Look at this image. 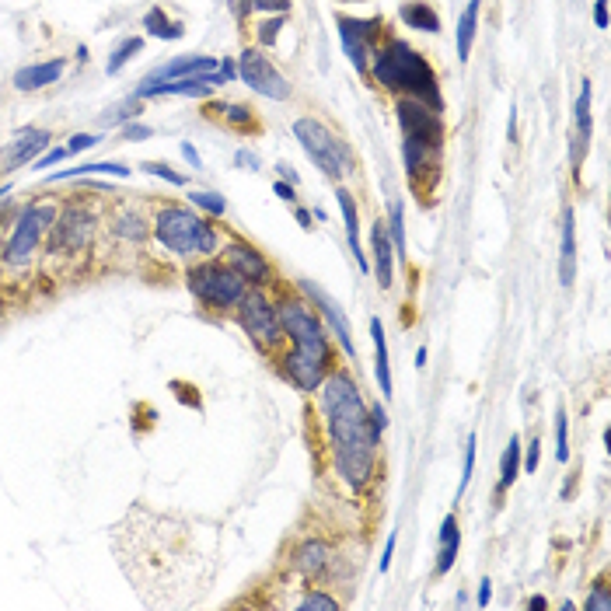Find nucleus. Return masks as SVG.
<instances>
[{"instance_id": "obj_9", "label": "nucleus", "mask_w": 611, "mask_h": 611, "mask_svg": "<svg viewBox=\"0 0 611 611\" xmlns=\"http://www.w3.org/2000/svg\"><path fill=\"white\" fill-rule=\"evenodd\" d=\"M234 322L241 325V332L248 336V343L273 360L283 350V329H280V311H276V297L262 287H248V294L241 297V304L234 308Z\"/></svg>"}, {"instance_id": "obj_18", "label": "nucleus", "mask_w": 611, "mask_h": 611, "mask_svg": "<svg viewBox=\"0 0 611 611\" xmlns=\"http://www.w3.org/2000/svg\"><path fill=\"white\" fill-rule=\"evenodd\" d=\"M395 245H392V234H388L385 220H374L371 224V269H374V280H378L381 290H392L395 287Z\"/></svg>"}, {"instance_id": "obj_2", "label": "nucleus", "mask_w": 611, "mask_h": 611, "mask_svg": "<svg viewBox=\"0 0 611 611\" xmlns=\"http://www.w3.org/2000/svg\"><path fill=\"white\" fill-rule=\"evenodd\" d=\"M276 311H280L283 329V350L273 357L276 371L297 392H318L325 374L336 367V343H332L329 329H325L318 311L311 308V301L297 287H287L276 297Z\"/></svg>"}, {"instance_id": "obj_6", "label": "nucleus", "mask_w": 611, "mask_h": 611, "mask_svg": "<svg viewBox=\"0 0 611 611\" xmlns=\"http://www.w3.org/2000/svg\"><path fill=\"white\" fill-rule=\"evenodd\" d=\"M56 213H60V200L46 196V200H28L7 220L0 238V276H25L28 269H35Z\"/></svg>"}, {"instance_id": "obj_7", "label": "nucleus", "mask_w": 611, "mask_h": 611, "mask_svg": "<svg viewBox=\"0 0 611 611\" xmlns=\"http://www.w3.org/2000/svg\"><path fill=\"white\" fill-rule=\"evenodd\" d=\"M182 276H186V287L193 294V301L200 304L206 315L231 318L234 308L241 304V297L248 294V283L220 255L186 262V273Z\"/></svg>"}, {"instance_id": "obj_40", "label": "nucleus", "mask_w": 611, "mask_h": 611, "mask_svg": "<svg viewBox=\"0 0 611 611\" xmlns=\"http://www.w3.org/2000/svg\"><path fill=\"white\" fill-rule=\"evenodd\" d=\"M475 451H479V440H475V433L468 437L465 444V465H461V482H458V500L465 496L468 482H472V468H475Z\"/></svg>"}, {"instance_id": "obj_4", "label": "nucleus", "mask_w": 611, "mask_h": 611, "mask_svg": "<svg viewBox=\"0 0 611 611\" xmlns=\"http://www.w3.org/2000/svg\"><path fill=\"white\" fill-rule=\"evenodd\" d=\"M151 241L165 259L196 262L220 252L224 227L213 224L210 217H203L196 206L168 200V203H154L151 210Z\"/></svg>"}, {"instance_id": "obj_30", "label": "nucleus", "mask_w": 611, "mask_h": 611, "mask_svg": "<svg viewBox=\"0 0 611 611\" xmlns=\"http://www.w3.org/2000/svg\"><path fill=\"white\" fill-rule=\"evenodd\" d=\"M517 472H521V437H514L507 444V451H503V461H500V486H496V493H507L510 486L517 482Z\"/></svg>"}, {"instance_id": "obj_47", "label": "nucleus", "mask_w": 611, "mask_h": 611, "mask_svg": "<svg viewBox=\"0 0 611 611\" xmlns=\"http://www.w3.org/2000/svg\"><path fill=\"white\" fill-rule=\"evenodd\" d=\"M179 151H182V158H186V161H189V165H193V168H196V172H200V168H203V158H200V151H196V147H193V144H182V147H179Z\"/></svg>"}, {"instance_id": "obj_22", "label": "nucleus", "mask_w": 611, "mask_h": 611, "mask_svg": "<svg viewBox=\"0 0 611 611\" xmlns=\"http://www.w3.org/2000/svg\"><path fill=\"white\" fill-rule=\"evenodd\" d=\"M336 203H339V210H343L346 241H350L353 259H357V266L364 269V273H371V259H367L364 245H360V206H357V200H353L350 189H336Z\"/></svg>"}, {"instance_id": "obj_43", "label": "nucleus", "mask_w": 611, "mask_h": 611, "mask_svg": "<svg viewBox=\"0 0 611 611\" xmlns=\"http://www.w3.org/2000/svg\"><path fill=\"white\" fill-rule=\"evenodd\" d=\"M95 144H102V140H98L95 133H74V137L67 140V151H70V154H81V151H91Z\"/></svg>"}, {"instance_id": "obj_35", "label": "nucleus", "mask_w": 611, "mask_h": 611, "mask_svg": "<svg viewBox=\"0 0 611 611\" xmlns=\"http://www.w3.org/2000/svg\"><path fill=\"white\" fill-rule=\"evenodd\" d=\"M556 461L559 465H566V461H570V419H566V409L559 406V412H556Z\"/></svg>"}, {"instance_id": "obj_32", "label": "nucleus", "mask_w": 611, "mask_h": 611, "mask_svg": "<svg viewBox=\"0 0 611 611\" xmlns=\"http://www.w3.org/2000/svg\"><path fill=\"white\" fill-rule=\"evenodd\" d=\"M140 53H144V35H130V39H123L116 49H112L105 70H109V74H119V70H123L126 63H130L133 56H140Z\"/></svg>"}, {"instance_id": "obj_55", "label": "nucleus", "mask_w": 611, "mask_h": 611, "mask_svg": "<svg viewBox=\"0 0 611 611\" xmlns=\"http://www.w3.org/2000/svg\"><path fill=\"white\" fill-rule=\"evenodd\" d=\"M426 357H430V353H426V346H419V350H416V367H426Z\"/></svg>"}, {"instance_id": "obj_48", "label": "nucleus", "mask_w": 611, "mask_h": 611, "mask_svg": "<svg viewBox=\"0 0 611 611\" xmlns=\"http://www.w3.org/2000/svg\"><path fill=\"white\" fill-rule=\"evenodd\" d=\"M294 217H297V224H301L304 231H311V227H315V213L304 210V206H294Z\"/></svg>"}, {"instance_id": "obj_41", "label": "nucleus", "mask_w": 611, "mask_h": 611, "mask_svg": "<svg viewBox=\"0 0 611 611\" xmlns=\"http://www.w3.org/2000/svg\"><path fill=\"white\" fill-rule=\"evenodd\" d=\"M63 158H70V151H67V144L63 147H49V151H42L39 158L32 161V172H46V168H53V165H60Z\"/></svg>"}, {"instance_id": "obj_54", "label": "nucleus", "mask_w": 611, "mask_h": 611, "mask_svg": "<svg viewBox=\"0 0 611 611\" xmlns=\"http://www.w3.org/2000/svg\"><path fill=\"white\" fill-rule=\"evenodd\" d=\"M528 608H538V611H542V608H549V601H545L542 594H535V598L528 601Z\"/></svg>"}, {"instance_id": "obj_44", "label": "nucleus", "mask_w": 611, "mask_h": 611, "mask_svg": "<svg viewBox=\"0 0 611 611\" xmlns=\"http://www.w3.org/2000/svg\"><path fill=\"white\" fill-rule=\"evenodd\" d=\"M151 126L147 123H130V126H123V130H119V137L123 140H130V144H137V140H151Z\"/></svg>"}, {"instance_id": "obj_39", "label": "nucleus", "mask_w": 611, "mask_h": 611, "mask_svg": "<svg viewBox=\"0 0 611 611\" xmlns=\"http://www.w3.org/2000/svg\"><path fill=\"white\" fill-rule=\"evenodd\" d=\"M283 21H287V14H273V18H266L255 25V39H259V46H273L276 35H280V28H283Z\"/></svg>"}, {"instance_id": "obj_13", "label": "nucleus", "mask_w": 611, "mask_h": 611, "mask_svg": "<svg viewBox=\"0 0 611 611\" xmlns=\"http://www.w3.org/2000/svg\"><path fill=\"white\" fill-rule=\"evenodd\" d=\"M336 28H339V39H343V49H346V56H350L353 70H357L360 77H367L374 49H378V42L388 35L385 18H346V14H339Z\"/></svg>"}, {"instance_id": "obj_37", "label": "nucleus", "mask_w": 611, "mask_h": 611, "mask_svg": "<svg viewBox=\"0 0 611 611\" xmlns=\"http://www.w3.org/2000/svg\"><path fill=\"white\" fill-rule=\"evenodd\" d=\"M238 14H252V11H262V14H287L290 11V0H234Z\"/></svg>"}, {"instance_id": "obj_33", "label": "nucleus", "mask_w": 611, "mask_h": 611, "mask_svg": "<svg viewBox=\"0 0 611 611\" xmlns=\"http://www.w3.org/2000/svg\"><path fill=\"white\" fill-rule=\"evenodd\" d=\"M385 224H388V234H392L395 259H406V210H402V203H392Z\"/></svg>"}, {"instance_id": "obj_10", "label": "nucleus", "mask_w": 611, "mask_h": 611, "mask_svg": "<svg viewBox=\"0 0 611 611\" xmlns=\"http://www.w3.org/2000/svg\"><path fill=\"white\" fill-rule=\"evenodd\" d=\"M147 238H151V213H147V206L140 200L112 196V203H105L102 210V241H109L123 255H140Z\"/></svg>"}, {"instance_id": "obj_36", "label": "nucleus", "mask_w": 611, "mask_h": 611, "mask_svg": "<svg viewBox=\"0 0 611 611\" xmlns=\"http://www.w3.org/2000/svg\"><path fill=\"white\" fill-rule=\"evenodd\" d=\"M297 608H308V611H336L343 608V601L332 598V594L318 591V587H308V594H304L301 601H297Z\"/></svg>"}, {"instance_id": "obj_16", "label": "nucleus", "mask_w": 611, "mask_h": 611, "mask_svg": "<svg viewBox=\"0 0 611 611\" xmlns=\"http://www.w3.org/2000/svg\"><path fill=\"white\" fill-rule=\"evenodd\" d=\"M332 563H336V549H332L329 538H301V542L294 545V552H290V566H294L297 577H304L311 584V580H325L332 570Z\"/></svg>"}, {"instance_id": "obj_25", "label": "nucleus", "mask_w": 611, "mask_h": 611, "mask_svg": "<svg viewBox=\"0 0 611 611\" xmlns=\"http://www.w3.org/2000/svg\"><path fill=\"white\" fill-rule=\"evenodd\" d=\"M371 336H374V374H378V388L385 399H392V364H388V339L381 318H371Z\"/></svg>"}, {"instance_id": "obj_14", "label": "nucleus", "mask_w": 611, "mask_h": 611, "mask_svg": "<svg viewBox=\"0 0 611 611\" xmlns=\"http://www.w3.org/2000/svg\"><path fill=\"white\" fill-rule=\"evenodd\" d=\"M238 81H245L255 95L269 98V102H287L294 95L290 81L273 67V60L262 49H252V46H245L238 56Z\"/></svg>"}, {"instance_id": "obj_5", "label": "nucleus", "mask_w": 611, "mask_h": 611, "mask_svg": "<svg viewBox=\"0 0 611 611\" xmlns=\"http://www.w3.org/2000/svg\"><path fill=\"white\" fill-rule=\"evenodd\" d=\"M102 210L95 196L70 193L60 200L49 238L42 245V262H84L88 255L98 252L102 245Z\"/></svg>"}, {"instance_id": "obj_38", "label": "nucleus", "mask_w": 611, "mask_h": 611, "mask_svg": "<svg viewBox=\"0 0 611 611\" xmlns=\"http://www.w3.org/2000/svg\"><path fill=\"white\" fill-rule=\"evenodd\" d=\"M140 172H147V175H154V179H161V182H168V186H186V175H179V172H172V168L165 165V161H144L140 165Z\"/></svg>"}, {"instance_id": "obj_1", "label": "nucleus", "mask_w": 611, "mask_h": 611, "mask_svg": "<svg viewBox=\"0 0 611 611\" xmlns=\"http://www.w3.org/2000/svg\"><path fill=\"white\" fill-rule=\"evenodd\" d=\"M318 406L325 416V437H329L332 468L339 482L353 493H367L378 479L381 433L350 367H332L325 374V381L318 385Z\"/></svg>"}, {"instance_id": "obj_46", "label": "nucleus", "mask_w": 611, "mask_h": 611, "mask_svg": "<svg viewBox=\"0 0 611 611\" xmlns=\"http://www.w3.org/2000/svg\"><path fill=\"white\" fill-rule=\"evenodd\" d=\"M395 542H399V535H395V531H392V538H388V542H385V556H381V566H378L381 573H388V570H392V559H395Z\"/></svg>"}, {"instance_id": "obj_26", "label": "nucleus", "mask_w": 611, "mask_h": 611, "mask_svg": "<svg viewBox=\"0 0 611 611\" xmlns=\"http://www.w3.org/2000/svg\"><path fill=\"white\" fill-rule=\"evenodd\" d=\"M587 144H591V81L580 84L577 95V140H573V165L577 168L584 161Z\"/></svg>"}, {"instance_id": "obj_28", "label": "nucleus", "mask_w": 611, "mask_h": 611, "mask_svg": "<svg viewBox=\"0 0 611 611\" xmlns=\"http://www.w3.org/2000/svg\"><path fill=\"white\" fill-rule=\"evenodd\" d=\"M140 28H147V35H154V39H172V42L186 35V25L168 18L165 7H151V11L144 14V21H140Z\"/></svg>"}, {"instance_id": "obj_21", "label": "nucleus", "mask_w": 611, "mask_h": 611, "mask_svg": "<svg viewBox=\"0 0 611 611\" xmlns=\"http://www.w3.org/2000/svg\"><path fill=\"white\" fill-rule=\"evenodd\" d=\"M67 70V60L63 56H53V60H42V63H28L14 74V88L18 91H42L49 84H56Z\"/></svg>"}, {"instance_id": "obj_19", "label": "nucleus", "mask_w": 611, "mask_h": 611, "mask_svg": "<svg viewBox=\"0 0 611 611\" xmlns=\"http://www.w3.org/2000/svg\"><path fill=\"white\" fill-rule=\"evenodd\" d=\"M220 70V60L217 56H206V53H186V56H175V60L161 63L158 70L144 77L140 84H158V81H179V77H203V74H213Z\"/></svg>"}, {"instance_id": "obj_34", "label": "nucleus", "mask_w": 611, "mask_h": 611, "mask_svg": "<svg viewBox=\"0 0 611 611\" xmlns=\"http://www.w3.org/2000/svg\"><path fill=\"white\" fill-rule=\"evenodd\" d=\"M584 608H587V611H611V587H608V573H601V577L591 584V591H587Z\"/></svg>"}, {"instance_id": "obj_53", "label": "nucleus", "mask_w": 611, "mask_h": 611, "mask_svg": "<svg viewBox=\"0 0 611 611\" xmlns=\"http://www.w3.org/2000/svg\"><path fill=\"white\" fill-rule=\"evenodd\" d=\"M489 598H493V584H489V580H482V584H479V601H475V605L486 608Z\"/></svg>"}, {"instance_id": "obj_8", "label": "nucleus", "mask_w": 611, "mask_h": 611, "mask_svg": "<svg viewBox=\"0 0 611 611\" xmlns=\"http://www.w3.org/2000/svg\"><path fill=\"white\" fill-rule=\"evenodd\" d=\"M294 137L301 140V147L311 158V165H315L322 175H329L332 182H343L357 172V161H353L350 144H346L339 133H332L322 119H315V116L294 119Z\"/></svg>"}, {"instance_id": "obj_17", "label": "nucleus", "mask_w": 611, "mask_h": 611, "mask_svg": "<svg viewBox=\"0 0 611 611\" xmlns=\"http://www.w3.org/2000/svg\"><path fill=\"white\" fill-rule=\"evenodd\" d=\"M49 144H53V133L49 130H39V126L21 130L18 137L0 151V175H11V172H18V168H28L42 151H49Z\"/></svg>"}, {"instance_id": "obj_49", "label": "nucleus", "mask_w": 611, "mask_h": 611, "mask_svg": "<svg viewBox=\"0 0 611 611\" xmlns=\"http://www.w3.org/2000/svg\"><path fill=\"white\" fill-rule=\"evenodd\" d=\"M594 25L608 28V0H598V4H594Z\"/></svg>"}, {"instance_id": "obj_12", "label": "nucleus", "mask_w": 611, "mask_h": 611, "mask_svg": "<svg viewBox=\"0 0 611 611\" xmlns=\"http://www.w3.org/2000/svg\"><path fill=\"white\" fill-rule=\"evenodd\" d=\"M395 119H399L402 140L433 147V151H444L447 126H444V112L440 109H430V105L416 102V98H395Z\"/></svg>"}, {"instance_id": "obj_56", "label": "nucleus", "mask_w": 611, "mask_h": 611, "mask_svg": "<svg viewBox=\"0 0 611 611\" xmlns=\"http://www.w3.org/2000/svg\"><path fill=\"white\" fill-rule=\"evenodd\" d=\"M517 137V112H510V140Z\"/></svg>"}, {"instance_id": "obj_50", "label": "nucleus", "mask_w": 611, "mask_h": 611, "mask_svg": "<svg viewBox=\"0 0 611 611\" xmlns=\"http://www.w3.org/2000/svg\"><path fill=\"white\" fill-rule=\"evenodd\" d=\"M238 165H245L248 172H259V154H252V151H238Z\"/></svg>"}, {"instance_id": "obj_57", "label": "nucleus", "mask_w": 611, "mask_h": 611, "mask_svg": "<svg viewBox=\"0 0 611 611\" xmlns=\"http://www.w3.org/2000/svg\"><path fill=\"white\" fill-rule=\"evenodd\" d=\"M343 4H357V0H343Z\"/></svg>"}, {"instance_id": "obj_11", "label": "nucleus", "mask_w": 611, "mask_h": 611, "mask_svg": "<svg viewBox=\"0 0 611 611\" xmlns=\"http://www.w3.org/2000/svg\"><path fill=\"white\" fill-rule=\"evenodd\" d=\"M220 259L248 283V287H262V290H276L280 280H276V266L269 262V255L262 252L259 245H252L248 238L234 231H224V241H220Z\"/></svg>"}, {"instance_id": "obj_24", "label": "nucleus", "mask_w": 611, "mask_h": 611, "mask_svg": "<svg viewBox=\"0 0 611 611\" xmlns=\"http://www.w3.org/2000/svg\"><path fill=\"white\" fill-rule=\"evenodd\" d=\"M458 549H461V528H458V514H447L440 524V549H437V577H444L447 570H454L458 563Z\"/></svg>"}, {"instance_id": "obj_27", "label": "nucleus", "mask_w": 611, "mask_h": 611, "mask_svg": "<svg viewBox=\"0 0 611 611\" xmlns=\"http://www.w3.org/2000/svg\"><path fill=\"white\" fill-rule=\"evenodd\" d=\"M399 18L406 28H416V32H426V35H437L440 32V14L433 11L426 0H409V4L399 7Z\"/></svg>"}, {"instance_id": "obj_3", "label": "nucleus", "mask_w": 611, "mask_h": 611, "mask_svg": "<svg viewBox=\"0 0 611 611\" xmlns=\"http://www.w3.org/2000/svg\"><path fill=\"white\" fill-rule=\"evenodd\" d=\"M367 77H371L381 91H388L392 98H416V102L444 112L437 70H433L430 60H426L423 53H416L406 39L385 35V39L378 42V49H374Z\"/></svg>"}, {"instance_id": "obj_31", "label": "nucleus", "mask_w": 611, "mask_h": 611, "mask_svg": "<svg viewBox=\"0 0 611 611\" xmlns=\"http://www.w3.org/2000/svg\"><path fill=\"white\" fill-rule=\"evenodd\" d=\"M186 200H189V206H196V210L210 220H220L227 213V200L220 193H210V189H193Z\"/></svg>"}, {"instance_id": "obj_29", "label": "nucleus", "mask_w": 611, "mask_h": 611, "mask_svg": "<svg viewBox=\"0 0 611 611\" xmlns=\"http://www.w3.org/2000/svg\"><path fill=\"white\" fill-rule=\"evenodd\" d=\"M475 32H479V0H468V7L458 18V60L461 63H468V56H472Z\"/></svg>"}, {"instance_id": "obj_42", "label": "nucleus", "mask_w": 611, "mask_h": 611, "mask_svg": "<svg viewBox=\"0 0 611 611\" xmlns=\"http://www.w3.org/2000/svg\"><path fill=\"white\" fill-rule=\"evenodd\" d=\"M538 447H542V444H538L535 437H531V444H528V447H521V468H524V472H528V475H535V472H538V458H542V451H538Z\"/></svg>"}, {"instance_id": "obj_45", "label": "nucleus", "mask_w": 611, "mask_h": 611, "mask_svg": "<svg viewBox=\"0 0 611 611\" xmlns=\"http://www.w3.org/2000/svg\"><path fill=\"white\" fill-rule=\"evenodd\" d=\"M273 193L280 196L283 203H290V206L297 203V193H294V186H290V182H283V179H276V182H273Z\"/></svg>"}, {"instance_id": "obj_15", "label": "nucleus", "mask_w": 611, "mask_h": 611, "mask_svg": "<svg viewBox=\"0 0 611 611\" xmlns=\"http://www.w3.org/2000/svg\"><path fill=\"white\" fill-rule=\"evenodd\" d=\"M297 290H301V294L311 301V308L318 311V318H322V322H325L329 336L339 343V350H343L350 360L357 357V346H353V332H350V322H346V311L339 308V304L332 301V297L325 294V290L318 287V283H311V280H297Z\"/></svg>"}, {"instance_id": "obj_23", "label": "nucleus", "mask_w": 611, "mask_h": 611, "mask_svg": "<svg viewBox=\"0 0 611 611\" xmlns=\"http://www.w3.org/2000/svg\"><path fill=\"white\" fill-rule=\"evenodd\" d=\"M206 116H217L227 130L241 133V137H252L262 130L259 116H255L252 105H238V102H220V105H206Z\"/></svg>"}, {"instance_id": "obj_20", "label": "nucleus", "mask_w": 611, "mask_h": 611, "mask_svg": "<svg viewBox=\"0 0 611 611\" xmlns=\"http://www.w3.org/2000/svg\"><path fill=\"white\" fill-rule=\"evenodd\" d=\"M559 283L563 287H573L577 280V217H573V206H563V224H559Z\"/></svg>"}, {"instance_id": "obj_52", "label": "nucleus", "mask_w": 611, "mask_h": 611, "mask_svg": "<svg viewBox=\"0 0 611 611\" xmlns=\"http://www.w3.org/2000/svg\"><path fill=\"white\" fill-rule=\"evenodd\" d=\"M276 175H280L283 182H290V186H297V175H294V168H290L287 161H280V165H276Z\"/></svg>"}, {"instance_id": "obj_51", "label": "nucleus", "mask_w": 611, "mask_h": 611, "mask_svg": "<svg viewBox=\"0 0 611 611\" xmlns=\"http://www.w3.org/2000/svg\"><path fill=\"white\" fill-rule=\"evenodd\" d=\"M371 419H374V426H378V433L388 430V412L381 406H371Z\"/></svg>"}]
</instances>
